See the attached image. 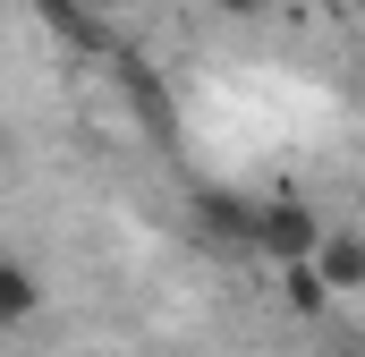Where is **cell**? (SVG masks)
Listing matches in <instances>:
<instances>
[{
    "instance_id": "obj_1",
    "label": "cell",
    "mask_w": 365,
    "mask_h": 357,
    "mask_svg": "<svg viewBox=\"0 0 365 357\" xmlns=\"http://www.w3.org/2000/svg\"><path fill=\"white\" fill-rule=\"evenodd\" d=\"M314 247H323V213L314 204H297V196H264L255 204V256L264 264H314Z\"/></svg>"
},
{
    "instance_id": "obj_2",
    "label": "cell",
    "mask_w": 365,
    "mask_h": 357,
    "mask_svg": "<svg viewBox=\"0 0 365 357\" xmlns=\"http://www.w3.org/2000/svg\"><path fill=\"white\" fill-rule=\"evenodd\" d=\"M314 272H323V289H331V298H357V289H365V230H323Z\"/></svg>"
},
{
    "instance_id": "obj_3",
    "label": "cell",
    "mask_w": 365,
    "mask_h": 357,
    "mask_svg": "<svg viewBox=\"0 0 365 357\" xmlns=\"http://www.w3.org/2000/svg\"><path fill=\"white\" fill-rule=\"evenodd\" d=\"M195 221H204L221 247L255 256V204H247V196H221V187H204V196H195Z\"/></svg>"
},
{
    "instance_id": "obj_4",
    "label": "cell",
    "mask_w": 365,
    "mask_h": 357,
    "mask_svg": "<svg viewBox=\"0 0 365 357\" xmlns=\"http://www.w3.org/2000/svg\"><path fill=\"white\" fill-rule=\"evenodd\" d=\"M34 315H43V281L17 264V256H0V341H17Z\"/></svg>"
},
{
    "instance_id": "obj_5",
    "label": "cell",
    "mask_w": 365,
    "mask_h": 357,
    "mask_svg": "<svg viewBox=\"0 0 365 357\" xmlns=\"http://www.w3.org/2000/svg\"><path fill=\"white\" fill-rule=\"evenodd\" d=\"M43 17H51V26H60L77 51H102V43H110V34H102V26L86 17V0H43Z\"/></svg>"
},
{
    "instance_id": "obj_6",
    "label": "cell",
    "mask_w": 365,
    "mask_h": 357,
    "mask_svg": "<svg viewBox=\"0 0 365 357\" xmlns=\"http://www.w3.org/2000/svg\"><path fill=\"white\" fill-rule=\"evenodd\" d=\"M280 289H289L297 315H323V306H331V289H323V272H314V264H289V272H280Z\"/></svg>"
},
{
    "instance_id": "obj_7",
    "label": "cell",
    "mask_w": 365,
    "mask_h": 357,
    "mask_svg": "<svg viewBox=\"0 0 365 357\" xmlns=\"http://www.w3.org/2000/svg\"><path fill=\"white\" fill-rule=\"evenodd\" d=\"M221 9H264V0H221Z\"/></svg>"
},
{
    "instance_id": "obj_8",
    "label": "cell",
    "mask_w": 365,
    "mask_h": 357,
    "mask_svg": "<svg viewBox=\"0 0 365 357\" xmlns=\"http://www.w3.org/2000/svg\"><path fill=\"white\" fill-rule=\"evenodd\" d=\"M357 9H365V0H357Z\"/></svg>"
}]
</instances>
